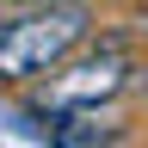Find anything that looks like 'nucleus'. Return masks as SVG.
Returning a JSON list of instances; mask_svg holds the SVG:
<instances>
[{"label":"nucleus","mask_w":148,"mask_h":148,"mask_svg":"<svg viewBox=\"0 0 148 148\" xmlns=\"http://www.w3.org/2000/svg\"><path fill=\"white\" fill-rule=\"evenodd\" d=\"M136 80V62L117 49V43H105V49H74L62 56L43 80H37V111H99L111 105L117 92Z\"/></svg>","instance_id":"nucleus-2"},{"label":"nucleus","mask_w":148,"mask_h":148,"mask_svg":"<svg viewBox=\"0 0 148 148\" xmlns=\"http://www.w3.org/2000/svg\"><path fill=\"white\" fill-rule=\"evenodd\" d=\"M92 6L86 0H25L0 12V86H37L62 56L86 49Z\"/></svg>","instance_id":"nucleus-1"}]
</instances>
